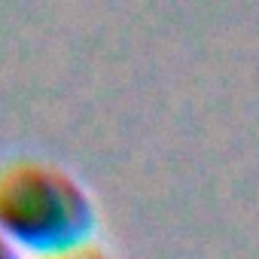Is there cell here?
I'll list each match as a JSON object with an SVG mask.
<instances>
[{"mask_svg": "<svg viewBox=\"0 0 259 259\" xmlns=\"http://www.w3.org/2000/svg\"><path fill=\"white\" fill-rule=\"evenodd\" d=\"M92 195L67 168L31 156L0 165V235L22 253L92 241Z\"/></svg>", "mask_w": 259, "mask_h": 259, "instance_id": "1", "label": "cell"}, {"mask_svg": "<svg viewBox=\"0 0 259 259\" xmlns=\"http://www.w3.org/2000/svg\"><path fill=\"white\" fill-rule=\"evenodd\" d=\"M25 259H113V256L104 247H98L95 241H82V244H70V247L34 253V256H25Z\"/></svg>", "mask_w": 259, "mask_h": 259, "instance_id": "2", "label": "cell"}, {"mask_svg": "<svg viewBox=\"0 0 259 259\" xmlns=\"http://www.w3.org/2000/svg\"><path fill=\"white\" fill-rule=\"evenodd\" d=\"M0 259H25V256H22V250L16 244H10L4 235H0Z\"/></svg>", "mask_w": 259, "mask_h": 259, "instance_id": "3", "label": "cell"}]
</instances>
